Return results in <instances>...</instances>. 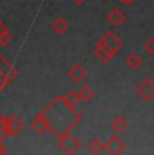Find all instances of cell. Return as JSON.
I'll return each instance as SVG.
<instances>
[{
  "mask_svg": "<svg viewBox=\"0 0 154 155\" xmlns=\"http://www.w3.org/2000/svg\"><path fill=\"white\" fill-rule=\"evenodd\" d=\"M73 2H75V4L76 5H82V4H85V2H87V0H73Z\"/></svg>",
  "mask_w": 154,
  "mask_h": 155,
  "instance_id": "ba28073f",
  "label": "cell"
},
{
  "mask_svg": "<svg viewBox=\"0 0 154 155\" xmlns=\"http://www.w3.org/2000/svg\"><path fill=\"white\" fill-rule=\"evenodd\" d=\"M127 64H129L131 68H138L139 65L142 64V58L138 54H131L129 58H127Z\"/></svg>",
  "mask_w": 154,
  "mask_h": 155,
  "instance_id": "277c9868",
  "label": "cell"
},
{
  "mask_svg": "<svg viewBox=\"0 0 154 155\" xmlns=\"http://www.w3.org/2000/svg\"><path fill=\"white\" fill-rule=\"evenodd\" d=\"M134 2H135V0H120V3L124 4V5H131Z\"/></svg>",
  "mask_w": 154,
  "mask_h": 155,
  "instance_id": "52a82bcc",
  "label": "cell"
},
{
  "mask_svg": "<svg viewBox=\"0 0 154 155\" xmlns=\"http://www.w3.org/2000/svg\"><path fill=\"white\" fill-rule=\"evenodd\" d=\"M99 45L102 47H104L107 51H109L111 54H115V53L119 50L120 45H122V42H120L119 39H118L116 37H115L114 34H111V32H107V34H104V37L100 39Z\"/></svg>",
  "mask_w": 154,
  "mask_h": 155,
  "instance_id": "6da1fadb",
  "label": "cell"
},
{
  "mask_svg": "<svg viewBox=\"0 0 154 155\" xmlns=\"http://www.w3.org/2000/svg\"><path fill=\"white\" fill-rule=\"evenodd\" d=\"M107 20L112 26H120L126 22V15H124V12L122 10H119V8H114V10L108 14Z\"/></svg>",
  "mask_w": 154,
  "mask_h": 155,
  "instance_id": "7a4b0ae2",
  "label": "cell"
},
{
  "mask_svg": "<svg viewBox=\"0 0 154 155\" xmlns=\"http://www.w3.org/2000/svg\"><path fill=\"white\" fill-rule=\"evenodd\" d=\"M52 28L54 30V32H57V34H62V32H65L68 30V22L65 19H62V18H57V19L52 23Z\"/></svg>",
  "mask_w": 154,
  "mask_h": 155,
  "instance_id": "3957f363",
  "label": "cell"
},
{
  "mask_svg": "<svg viewBox=\"0 0 154 155\" xmlns=\"http://www.w3.org/2000/svg\"><path fill=\"white\" fill-rule=\"evenodd\" d=\"M5 34H8V28H7V26L0 20V38H2L3 35H5Z\"/></svg>",
  "mask_w": 154,
  "mask_h": 155,
  "instance_id": "5b68a950",
  "label": "cell"
},
{
  "mask_svg": "<svg viewBox=\"0 0 154 155\" xmlns=\"http://www.w3.org/2000/svg\"><path fill=\"white\" fill-rule=\"evenodd\" d=\"M153 43H154V41H153V39H150L149 42L145 45V49H146L147 51H149V54H153Z\"/></svg>",
  "mask_w": 154,
  "mask_h": 155,
  "instance_id": "8992f818",
  "label": "cell"
}]
</instances>
